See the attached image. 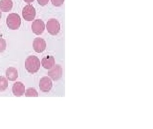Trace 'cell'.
<instances>
[{"instance_id": "obj_1", "label": "cell", "mask_w": 153, "mask_h": 129, "mask_svg": "<svg viewBox=\"0 0 153 129\" xmlns=\"http://www.w3.org/2000/svg\"><path fill=\"white\" fill-rule=\"evenodd\" d=\"M25 68L28 72L31 74H35L40 68V61L37 56H30L27 57L25 61Z\"/></svg>"}, {"instance_id": "obj_2", "label": "cell", "mask_w": 153, "mask_h": 129, "mask_svg": "<svg viewBox=\"0 0 153 129\" xmlns=\"http://www.w3.org/2000/svg\"><path fill=\"white\" fill-rule=\"evenodd\" d=\"M6 24L10 29L17 30L20 27L21 19L19 14L12 13L9 14L6 19Z\"/></svg>"}, {"instance_id": "obj_3", "label": "cell", "mask_w": 153, "mask_h": 129, "mask_svg": "<svg viewBox=\"0 0 153 129\" xmlns=\"http://www.w3.org/2000/svg\"><path fill=\"white\" fill-rule=\"evenodd\" d=\"M46 27L48 33L53 36H56L59 33L60 24L56 19H50L47 22Z\"/></svg>"}, {"instance_id": "obj_4", "label": "cell", "mask_w": 153, "mask_h": 129, "mask_svg": "<svg viewBox=\"0 0 153 129\" xmlns=\"http://www.w3.org/2000/svg\"><path fill=\"white\" fill-rule=\"evenodd\" d=\"M36 16V11L32 5L27 4L24 7L22 11V16L27 21H32L34 20Z\"/></svg>"}, {"instance_id": "obj_5", "label": "cell", "mask_w": 153, "mask_h": 129, "mask_svg": "<svg viewBox=\"0 0 153 129\" xmlns=\"http://www.w3.org/2000/svg\"><path fill=\"white\" fill-rule=\"evenodd\" d=\"M48 75L54 81L59 80L62 76V67L59 64H56L48 71Z\"/></svg>"}, {"instance_id": "obj_6", "label": "cell", "mask_w": 153, "mask_h": 129, "mask_svg": "<svg viewBox=\"0 0 153 129\" xmlns=\"http://www.w3.org/2000/svg\"><path fill=\"white\" fill-rule=\"evenodd\" d=\"M45 29V24L41 19H36L32 24V30L36 35H41Z\"/></svg>"}, {"instance_id": "obj_7", "label": "cell", "mask_w": 153, "mask_h": 129, "mask_svg": "<svg viewBox=\"0 0 153 129\" xmlns=\"http://www.w3.org/2000/svg\"><path fill=\"white\" fill-rule=\"evenodd\" d=\"M53 87L51 79L48 76H44L40 79L39 81V88L42 92H49Z\"/></svg>"}, {"instance_id": "obj_8", "label": "cell", "mask_w": 153, "mask_h": 129, "mask_svg": "<svg viewBox=\"0 0 153 129\" xmlns=\"http://www.w3.org/2000/svg\"><path fill=\"white\" fill-rule=\"evenodd\" d=\"M33 46L35 52L41 53L45 50L47 47V44L45 40L43 38L36 37L33 40Z\"/></svg>"}, {"instance_id": "obj_9", "label": "cell", "mask_w": 153, "mask_h": 129, "mask_svg": "<svg viewBox=\"0 0 153 129\" xmlns=\"http://www.w3.org/2000/svg\"><path fill=\"white\" fill-rule=\"evenodd\" d=\"M13 93L16 97H21L25 93V86L21 82H16L13 87Z\"/></svg>"}, {"instance_id": "obj_10", "label": "cell", "mask_w": 153, "mask_h": 129, "mask_svg": "<svg viewBox=\"0 0 153 129\" xmlns=\"http://www.w3.org/2000/svg\"><path fill=\"white\" fill-rule=\"evenodd\" d=\"M41 64L44 68L50 69L55 66V61L54 56H48L44 57L41 61Z\"/></svg>"}, {"instance_id": "obj_11", "label": "cell", "mask_w": 153, "mask_h": 129, "mask_svg": "<svg viewBox=\"0 0 153 129\" xmlns=\"http://www.w3.org/2000/svg\"><path fill=\"white\" fill-rule=\"evenodd\" d=\"M6 77L10 81H15L18 77V71L15 67H10L6 71Z\"/></svg>"}, {"instance_id": "obj_12", "label": "cell", "mask_w": 153, "mask_h": 129, "mask_svg": "<svg viewBox=\"0 0 153 129\" xmlns=\"http://www.w3.org/2000/svg\"><path fill=\"white\" fill-rule=\"evenodd\" d=\"M13 6L12 0H0V9L3 12L11 11Z\"/></svg>"}, {"instance_id": "obj_13", "label": "cell", "mask_w": 153, "mask_h": 129, "mask_svg": "<svg viewBox=\"0 0 153 129\" xmlns=\"http://www.w3.org/2000/svg\"><path fill=\"white\" fill-rule=\"evenodd\" d=\"M8 87V81L4 76H0V91H4Z\"/></svg>"}, {"instance_id": "obj_14", "label": "cell", "mask_w": 153, "mask_h": 129, "mask_svg": "<svg viewBox=\"0 0 153 129\" xmlns=\"http://www.w3.org/2000/svg\"><path fill=\"white\" fill-rule=\"evenodd\" d=\"M25 96L26 97H37L38 93L35 88H29L26 90Z\"/></svg>"}, {"instance_id": "obj_15", "label": "cell", "mask_w": 153, "mask_h": 129, "mask_svg": "<svg viewBox=\"0 0 153 129\" xmlns=\"http://www.w3.org/2000/svg\"><path fill=\"white\" fill-rule=\"evenodd\" d=\"M6 48V40L3 38H0V53L4 52Z\"/></svg>"}, {"instance_id": "obj_16", "label": "cell", "mask_w": 153, "mask_h": 129, "mask_svg": "<svg viewBox=\"0 0 153 129\" xmlns=\"http://www.w3.org/2000/svg\"><path fill=\"white\" fill-rule=\"evenodd\" d=\"M51 1L54 6L59 7L63 5L64 0H51Z\"/></svg>"}, {"instance_id": "obj_17", "label": "cell", "mask_w": 153, "mask_h": 129, "mask_svg": "<svg viewBox=\"0 0 153 129\" xmlns=\"http://www.w3.org/2000/svg\"><path fill=\"white\" fill-rule=\"evenodd\" d=\"M38 4L41 6H45L49 2V0H37Z\"/></svg>"}, {"instance_id": "obj_18", "label": "cell", "mask_w": 153, "mask_h": 129, "mask_svg": "<svg viewBox=\"0 0 153 129\" xmlns=\"http://www.w3.org/2000/svg\"><path fill=\"white\" fill-rule=\"evenodd\" d=\"M35 0H24V1H25V2L27 3H31V2H33Z\"/></svg>"}, {"instance_id": "obj_19", "label": "cell", "mask_w": 153, "mask_h": 129, "mask_svg": "<svg viewBox=\"0 0 153 129\" xmlns=\"http://www.w3.org/2000/svg\"><path fill=\"white\" fill-rule=\"evenodd\" d=\"M1 11H0V20L1 19Z\"/></svg>"}]
</instances>
